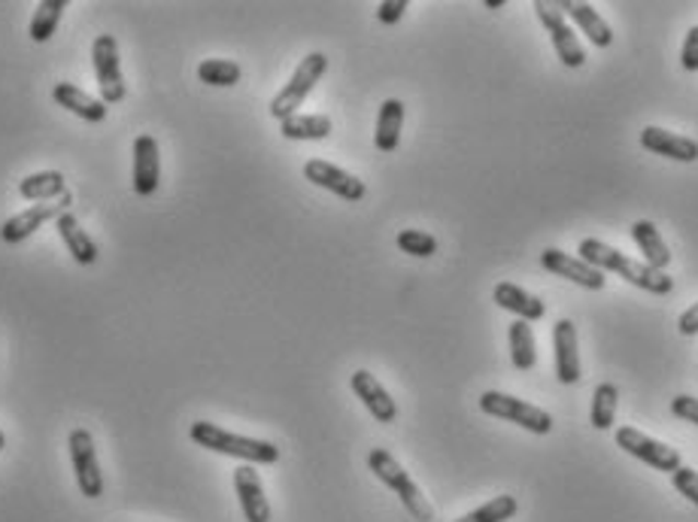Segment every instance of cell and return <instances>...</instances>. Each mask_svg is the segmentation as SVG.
<instances>
[{"instance_id":"1","label":"cell","mask_w":698,"mask_h":522,"mask_svg":"<svg viewBox=\"0 0 698 522\" xmlns=\"http://www.w3.org/2000/svg\"><path fill=\"white\" fill-rule=\"evenodd\" d=\"M578 253L580 258L592 265L595 270H602V274H617L623 277L626 282L631 286H638V289H644L650 295L656 298H665L674 292V280L665 274V270H653L647 268L644 262H635L631 255L619 253L617 246H607L605 241H598V237H583L578 243Z\"/></svg>"},{"instance_id":"2","label":"cell","mask_w":698,"mask_h":522,"mask_svg":"<svg viewBox=\"0 0 698 522\" xmlns=\"http://www.w3.org/2000/svg\"><path fill=\"white\" fill-rule=\"evenodd\" d=\"M188 438L198 443V446H203V450H210V453L231 455V459H241L246 465H274V462H280V446H274L270 441L243 438V434H234V431L219 429L216 422H207V419L191 422Z\"/></svg>"},{"instance_id":"3","label":"cell","mask_w":698,"mask_h":522,"mask_svg":"<svg viewBox=\"0 0 698 522\" xmlns=\"http://www.w3.org/2000/svg\"><path fill=\"white\" fill-rule=\"evenodd\" d=\"M368 468L374 471V477L383 486H389L392 492L398 496V501L404 504V510L414 517L417 522H431L434 517V510H431L429 498L422 496V489H419L414 477L402 468V462L389 453V450H383V446H374L371 453H368Z\"/></svg>"},{"instance_id":"4","label":"cell","mask_w":698,"mask_h":522,"mask_svg":"<svg viewBox=\"0 0 698 522\" xmlns=\"http://www.w3.org/2000/svg\"><path fill=\"white\" fill-rule=\"evenodd\" d=\"M325 70H328V58L323 53H310L307 58H301V65L292 73V80L282 85L277 97L270 101V116L274 119H289L295 116L298 107L307 101V94L316 89V82L323 80Z\"/></svg>"},{"instance_id":"5","label":"cell","mask_w":698,"mask_h":522,"mask_svg":"<svg viewBox=\"0 0 698 522\" xmlns=\"http://www.w3.org/2000/svg\"><path fill=\"white\" fill-rule=\"evenodd\" d=\"M480 410L486 416H496V419H504V422H513L520 429L532 431V434H550L552 431V416L537 407V404H528L516 395H504V392H484L480 395Z\"/></svg>"},{"instance_id":"6","label":"cell","mask_w":698,"mask_h":522,"mask_svg":"<svg viewBox=\"0 0 698 522\" xmlns=\"http://www.w3.org/2000/svg\"><path fill=\"white\" fill-rule=\"evenodd\" d=\"M535 13L537 19H540V25L547 27L552 49H556V55H559V61H562L565 68H571V70L583 68V65H586V53H583V43L578 40L574 27L565 22L562 3L537 0Z\"/></svg>"},{"instance_id":"7","label":"cell","mask_w":698,"mask_h":522,"mask_svg":"<svg viewBox=\"0 0 698 522\" xmlns=\"http://www.w3.org/2000/svg\"><path fill=\"white\" fill-rule=\"evenodd\" d=\"M92 68L97 77V89H101V101L104 104H121L125 101V77H121L119 61V43L113 34H101L92 43Z\"/></svg>"},{"instance_id":"8","label":"cell","mask_w":698,"mask_h":522,"mask_svg":"<svg viewBox=\"0 0 698 522\" xmlns=\"http://www.w3.org/2000/svg\"><path fill=\"white\" fill-rule=\"evenodd\" d=\"M614 441H617V446L623 450V453L641 459V462L650 465L653 471L674 474V471L684 465V462H680V450H674V446H668V443L650 438V434H644V431L631 429V426H619V429L614 431Z\"/></svg>"},{"instance_id":"9","label":"cell","mask_w":698,"mask_h":522,"mask_svg":"<svg viewBox=\"0 0 698 522\" xmlns=\"http://www.w3.org/2000/svg\"><path fill=\"white\" fill-rule=\"evenodd\" d=\"M70 465H73V477L85 498L104 496V474L97 465V450H94V438L89 429H73L68 438Z\"/></svg>"},{"instance_id":"10","label":"cell","mask_w":698,"mask_h":522,"mask_svg":"<svg viewBox=\"0 0 698 522\" xmlns=\"http://www.w3.org/2000/svg\"><path fill=\"white\" fill-rule=\"evenodd\" d=\"M70 207V192H65L58 201L53 204H34L22 213L10 216L3 225H0V241L3 243H25L31 234H37L46 222H55L58 216L68 213Z\"/></svg>"},{"instance_id":"11","label":"cell","mask_w":698,"mask_h":522,"mask_svg":"<svg viewBox=\"0 0 698 522\" xmlns=\"http://www.w3.org/2000/svg\"><path fill=\"white\" fill-rule=\"evenodd\" d=\"M304 176H307L313 186L325 188V192H331V195H337V198H344L349 204L362 201L364 195H368V186H364L359 176H352L349 171H344V167H337V164L325 159H310L304 164Z\"/></svg>"},{"instance_id":"12","label":"cell","mask_w":698,"mask_h":522,"mask_svg":"<svg viewBox=\"0 0 698 522\" xmlns=\"http://www.w3.org/2000/svg\"><path fill=\"white\" fill-rule=\"evenodd\" d=\"M578 347V325L571 320L556 322L552 325V362H556V376L565 386H574L583 376Z\"/></svg>"},{"instance_id":"13","label":"cell","mask_w":698,"mask_h":522,"mask_svg":"<svg viewBox=\"0 0 698 522\" xmlns=\"http://www.w3.org/2000/svg\"><path fill=\"white\" fill-rule=\"evenodd\" d=\"M540 265H544V270H550L552 277H565V280H571L574 286L590 289V292H602L607 282V277L602 270H595L592 265H586L583 258H574V255L562 253V250H556V246L540 253Z\"/></svg>"},{"instance_id":"14","label":"cell","mask_w":698,"mask_h":522,"mask_svg":"<svg viewBox=\"0 0 698 522\" xmlns=\"http://www.w3.org/2000/svg\"><path fill=\"white\" fill-rule=\"evenodd\" d=\"M349 386H352L356 398L368 407V414L374 416L376 422L392 426L398 419V404H395V398L386 392V386L371 371H356V374L349 376Z\"/></svg>"},{"instance_id":"15","label":"cell","mask_w":698,"mask_h":522,"mask_svg":"<svg viewBox=\"0 0 698 522\" xmlns=\"http://www.w3.org/2000/svg\"><path fill=\"white\" fill-rule=\"evenodd\" d=\"M162 183V152H159V140L152 135H140L135 140V176L131 186L137 195H155Z\"/></svg>"},{"instance_id":"16","label":"cell","mask_w":698,"mask_h":522,"mask_svg":"<svg viewBox=\"0 0 698 522\" xmlns=\"http://www.w3.org/2000/svg\"><path fill=\"white\" fill-rule=\"evenodd\" d=\"M234 492L241 501L243 520L246 522H270V504L265 496V483L253 465H241L234 471Z\"/></svg>"},{"instance_id":"17","label":"cell","mask_w":698,"mask_h":522,"mask_svg":"<svg viewBox=\"0 0 698 522\" xmlns=\"http://www.w3.org/2000/svg\"><path fill=\"white\" fill-rule=\"evenodd\" d=\"M641 147L647 152H653V155H662V159L684 161V164L698 161V140L674 135V131H665V128H656V125H647L641 131Z\"/></svg>"},{"instance_id":"18","label":"cell","mask_w":698,"mask_h":522,"mask_svg":"<svg viewBox=\"0 0 698 522\" xmlns=\"http://www.w3.org/2000/svg\"><path fill=\"white\" fill-rule=\"evenodd\" d=\"M492 301H496L501 310L513 313L516 320L528 322V325L537 320H544V313H547L544 301L535 295H528L523 286H516V282H498L496 289H492Z\"/></svg>"},{"instance_id":"19","label":"cell","mask_w":698,"mask_h":522,"mask_svg":"<svg viewBox=\"0 0 698 522\" xmlns=\"http://www.w3.org/2000/svg\"><path fill=\"white\" fill-rule=\"evenodd\" d=\"M562 13L574 22V25L586 34V40L592 46H598V49H607L610 43H614V31L607 25L602 13L592 7V3H578V0H565L562 3Z\"/></svg>"},{"instance_id":"20","label":"cell","mask_w":698,"mask_h":522,"mask_svg":"<svg viewBox=\"0 0 698 522\" xmlns=\"http://www.w3.org/2000/svg\"><path fill=\"white\" fill-rule=\"evenodd\" d=\"M53 97L58 107H65L73 116H80V119L94 121V125L107 119V104L101 97H92V94H85L77 85H70V82H58L53 89Z\"/></svg>"},{"instance_id":"21","label":"cell","mask_w":698,"mask_h":522,"mask_svg":"<svg viewBox=\"0 0 698 522\" xmlns=\"http://www.w3.org/2000/svg\"><path fill=\"white\" fill-rule=\"evenodd\" d=\"M55 228H58V234H61V241L68 246V253L73 255V262L77 265H94L97 262V246L94 241L89 237V231L80 225V219L73 213H65L55 219Z\"/></svg>"},{"instance_id":"22","label":"cell","mask_w":698,"mask_h":522,"mask_svg":"<svg viewBox=\"0 0 698 522\" xmlns=\"http://www.w3.org/2000/svg\"><path fill=\"white\" fill-rule=\"evenodd\" d=\"M631 241L638 243V250L644 253V265L653 270H665L672 265V250L665 246L659 228L650 219H638L631 225Z\"/></svg>"},{"instance_id":"23","label":"cell","mask_w":698,"mask_h":522,"mask_svg":"<svg viewBox=\"0 0 698 522\" xmlns=\"http://www.w3.org/2000/svg\"><path fill=\"white\" fill-rule=\"evenodd\" d=\"M402 128H404V104L398 97L383 101L380 116H376V131H374V147L380 152H395L402 143Z\"/></svg>"},{"instance_id":"24","label":"cell","mask_w":698,"mask_h":522,"mask_svg":"<svg viewBox=\"0 0 698 522\" xmlns=\"http://www.w3.org/2000/svg\"><path fill=\"white\" fill-rule=\"evenodd\" d=\"M65 192H68V188H65V174H61V171H40V174H31L19 183V195H22L25 201L49 204L58 201Z\"/></svg>"},{"instance_id":"25","label":"cell","mask_w":698,"mask_h":522,"mask_svg":"<svg viewBox=\"0 0 698 522\" xmlns=\"http://www.w3.org/2000/svg\"><path fill=\"white\" fill-rule=\"evenodd\" d=\"M280 135L286 140H325L331 135V119L323 113H310V116H289L280 121Z\"/></svg>"},{"instance_id":"26","label":"cell","mask_w":698,"mask_h":522,"mask_svg":"<svg viewBox=\"0 0 698 522\" xmlns=\"http://www.w3.org/2000/svg\"><path fill=\"white\" fill-rule=\"evenodd\" d=\"M508 340H511V362L516 371H532L537 364V344L532 325L523 320L511 322V332H508Z\"/></svg>"},{"instance_id":"27","label":"cell","mask_w":698,"mask_h":522,"mask_svg":"<svg viewBox=\"0 0 698 522\" xmlns=\"http://www.w3.org/2000/svg\"><path fill=\"white\" fill-rule=\"evenodd\" d=\"M65 10H68V0H43V3H37V10L31 15V27H27L31 40H53V34L58 31V22H61Z\"/></svg>"},{"instance_id":"28","label":"cell","mask_w":698,"mask_h":522,"mask_svg":"<svg viewBox=\"0 0 698 522\" xmlns=\"http://www.w3.org/2000/svg\"><path fill=\"white\" fill-rule=\"evenodd\" d=\"M617 404H619V388L614 383H598L595 392H592V410L590 422L592 429L607 431L617 419Z\"/></svg>"},{"instance_id":"29","label":"cell","mask_w":698,"mask_h":522,"mask_svg":"<svg viewBox=\"0 0 698 522\" xmlns=\"http://www.w3.org/2000/svg\"><path fill=\"white\" fill-rule=\"evenodd\" d=\"M198 80L213 89H231L243 80V70L237 61H229V58H203L198 65Z\"/></svg>"},{"instance_id":"30","label":"cell","mask_w":698,"mask_h":522,"mask_svg":"<svg viewBox=\"0 0 698 522\" xmlns=\"http://www.w3.org/2000/svg\"><path fill=\"white\" fill-rule=\"evenodd\" d=\"M516 510H520L516 498L496 496L492 501H486L484 508L470 510V513H465V517H458V520L453 522H508L516 517Z\"/></svg>"},{"instance_id":"31","label":"cell","mask_w":698,"mask_h":522,"mask_svg":"<svg viewBox=\"0 0 698 522\" xmlns=\"http://www.w3.org/2000/svg\"><path fill=\"white\" fill-rule=\"evenodd\" d=\"M398 250L407 255H414V258H431V255L438 253V237L429 234V231H419V228H404L398 231Z\"/></svg>"},{"instance_id":"32","label":"cell","mask_w":698,"mask_h":522,"mask_svg":"<svg viewBox=\"0 0 698 522\" xmlns=\"http://www.w3.org/2000/svg\"><path fill=\"white\" fill-rule=\"evenodd\" d=\"M672 483H674V489H677L686 501H693V504L698 508V471L680 465V468L672 474Z\"/></svg>"},{"instance_id":"33","label":"cell","mask_w":698,"mask_h":522,"mask_svg":"<svg viewBox=\"0 0 698 522\" xmlns=\"http://www.w3.org/2000/svg\"><path fill=\"white\" fill-rule=\"evenodd\" d=\"M680 68L686 73H698V25L689 27L684 46H680Z\"/></svg>"},{"instance_id":"34","label":"cell","mask_w":698,"mask_h":522,"mask_svg":"<svg viewBox=\"0 0 698 522\" xmlns=\"http://www.w3.org/2000/svg\"><path fill=\"white\" fill-rule=\"evenodd\" d=\"M672 414L680 419V422H693L698 426V398L696 395H677L672 398Z\"/></svg>"},{"instance_id":"35","label":"cell","mask_w":698,"mask_h":522,"mask_svg":"<svg viewBox=\"0 0 698 522\" xmlns=\"http://www.w3.org/2000/svg\"><path fill=\"white\" fill-rule=\"evenodd\" d=\"M407 0H383L380 7H376V19L383 22V25H398L407 13Z\"/></svg>"},{"instance_id":"36","label":"cell","mask_w":698,"mask_h":522,"mask_svg":"<svg viewBox=\"0 0 698 522\" xmlns=\"http://www.w3.org/2000/svg\"><path fill=\"white\" fill-rule=\"evenodd\" d=\"M677 332H680L684 337L698 335V304H693V308L680 313V320H677Z\"/></svg>"},{"instance_id":"37","label":"cell","mask_w":698,"mask_h":522,"mask_svg":"<svg viewBox=\"0 0 698 522\" xmlns=\"http://www.w3.org/2000/svg\"><path fill=\"white\" fill-rule=\"evenodd\" d=\"M486 7H489V10H501V7H504V0H486Z\"/></svg>"},{"instance_id":"38","label":"cell","mask_w":698,"mask_h":522,"mask_svg":"<svg viewBox=\"0 0 698 522\" xmlns=\"http://www.w3.org/2000/svg\"><path fill=\"white\" fill-rule=\"evenodd\" d=\"M3 446H7V434L0 431V453H3Z\"/></svg>"}]
</instances>
